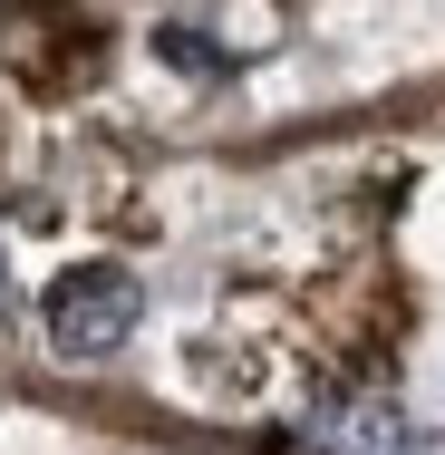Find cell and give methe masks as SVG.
Here are the masks:
<instances>
[{
  "label": "cell",
  "mask_w": 445,
  "mask_h": 455,
  "mask_svg": "<svg viewBox=\"0 0 445 455\" xmlns=\"http://www.w3.org/2000/svg\"><path fill=\"white\" fill-rule=\"evenodd\" d=\"M290 455H445V436L407 427L397 407H339V417H320Z\"/></svg>",
  "instance_id": "7a4b0ae2"
},
{
  "label": "cell",
  "mask_w": 445,
  "mask_h": 455,
  "mask_svg": "<svg viewBox=\"0 0 445 455\" xmlns=\"http://www.w3.org/2000/svg\"><path fill=\"white\" fill-rule=\"evenodd\" d=\"M0 310H10V262H0Z\"/></svg>",
  "instance_id": "277c9868"
},
{
  "label": "cell",
  "mask_w": 445,
  "mask_h": 455,
  "mask_svg": "<svg viewBox=\"0 0 445 455\" xmlns=\"http://www.w3.org/2000/svg\"><path fill=\"white\" fill-rule=\"evenodd\" d=\"M136 320H146V291H136V272H116V262H78V272L49 281V339H59L68 359L126 349Z\"/></svg>",
  "instance_id": "6da1fadb"
},
{
  "label": "cell",
  "mask_w": 445,
  "mask_h": 455,
  "mask_svg": "<svg viewBox=\"0 0 445 455\" xmlns=\"http://www.w3.org/2000/svg\"><path fill=\"white\" fill-rule=\"evenodd\" d=\"M165 59H184V68H213V49H203L194 29H165Z\"/></svg>",
  "instance_id": "3957f363"
}]
</instances>
